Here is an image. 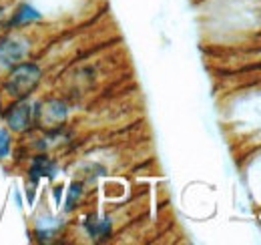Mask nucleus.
Segmentation results:
<instances>
[{
  "label": "nucleus",
  "mask_w": 261,
  "mask_h": 245,
  "mask_svg": "<svg viewBox=\"0 0 261 245\" xmlns=\"http://www.w3.org/2000/svg\"><path fill=\"white\" fill-rule=\"evenodd\" d=\"M87 231L95 239H105L111 233V221L109 219H98V217H89L87 219Z\"/></svg>",
  "instance_id": "0eeeda50"
},
{
  "label": "nucleus",
  "mask_w": 261,
  "mask_h": 245,
  "mask_svg": "<svg viewBox=\"0 0 261 245\" xmlns=\"http://www.w3.org/2000/svg\"><path fill=\"white\" fill-rule=\"evenodd\" d=\"M55 199H57V205H59V199H61V187H55Z\"/></svg>",
  "instance_id": "9d476101"
},
{
  "label": "nucleus",
  "mask_w": 261,
  "mask_h": 245,
  "mask_svg": "<svg viewBox=\"0 0 261 245\" xmlns=\"http://www.w3.org/2000/svg\"><path fill=\"white\" fill-rule=\"evenodd\" d=\"M81 195H83V185L81 183L70 185V189H68V197H66V211H72V209L76 207Z\"/></svg>",
  "instance_id": "1a4fd4ad"
},
{
  "label": "nucleus",
  "mask_w": 261,
  "mask_h": 245,
  "mask_svg": "<svg viewBox=\"0 0 261 245\" xmlns=\"http://www.w3.org/2000/svg\"><path fill=\"white\" fill-rule=\"evenodd\" d=\"M40 79H42V68L36 62L22 61L10 68V72L2 83V91L12 101L27 99L29 94L36 91V87L40 85Z\"/></svg>",
  "instance_id": "f257e3e1"
},
{
  "label": "nucleus",
  "mask_w": 261,
  "mask_h": 245,
  "mask_svg": "<svg viewBox=\"0 0 261 245\" xmlns=\"http://www.w3.org/2000/svg\"><path fill=\"white\" fill-rule=\"evenodd\" d=\"M4 111V107H2V96H0V113Z\"/></svg>",
  "instance_id": "9b49d317"
},
{
  "label": "nucleus",
  "mask_w": 261,
  "mask_h": 245,
  "mask_svg": "<svg viewBox=\"0 0 261 245\" xmlns=\"http://www.w3.org/2000/svg\"><path fill=\"white\" fill-rule=\"evenodd\" d=\"M33 119L36 127H61L66 121L65 103L57 99L36 103L33 107Z\"/></svg>",
  "instance_id": "f03ea898"
},
{
  "label": "nucleus",
  "mask_w": 261,
  "mask_h": 245,
  "mask_svg": "<svg viewBox=\"0 0 261 245\" xmlns=\"http://www.w3.org/2000/svg\"><path fill=\"white\" fill-rule=\"evenodd\" d=\"M27 57V44L22 40L4 38L0 40V64L6 68H12L14 64L24 61Z\"/></svg>",
  "instance_id": "20e7f679"
},
{
  "label": "nucleus",
  "mask_w": 261,
  "mask_h": 245,
  "mask_svg": "<svg viewBox=\"0 0 261 245\" xmlns=\"http://www.w3.org/2000/svg\"><path fill=\"white\" fill-rule=\"evenodd\" d=\"M4 113V122L10 133H27L34 125L33 119V107L27 103V99L14 101Z\"/></svg>",
  "instance_id": "7ed1b4c3"
},
{
  "label": "nucleus",
  "mask_w": 261,
  "mask_h": 245,
  "mask_svg": "<svg viewBox=\"0 0 261 245\" xmlns=\"http://www.w3.org/2000/svg\"><path fill=\"white\" fill-rule=\"evenodd\" d=\"M12 153V133L8 129H0V161L8 159Z\"/></svg>",
  "instance_id": "6e6552de"
},
{
  "label": "nucleus",
  "mask_w": 261,
  "mask_h": 245,
  "mask_svg": "<svg viewBox=\"0 0 261 245\" xmlns=\"http://www.w3.org/2000/svg\"><path fill=\"white\" fill-rule=\"evenodd\" d=\"M55 173H57V163L46 155H36L27 175H29V181L36 185L42 177H55Z\"/></svg>",
  "instance_id": "39448f33"
},
{
  "label": "nucleus",
  "mask_w": 261,
  "mask_h": 245,
  "mask_svg": "<svg viewBox=\"0 0 261 245\" xmlns=\"http://www.w3.org/2000/svg\"><path fill=\"white\" fill-rule=\"evenodd\" d=\"M40 18H42V14L34 6H31V4H20L12 12V16L6 22V27H10V29H24V27H29L33 22H38Z\"/></svg>",
  "instance_id": "423d86ee"
}]
</instances>
